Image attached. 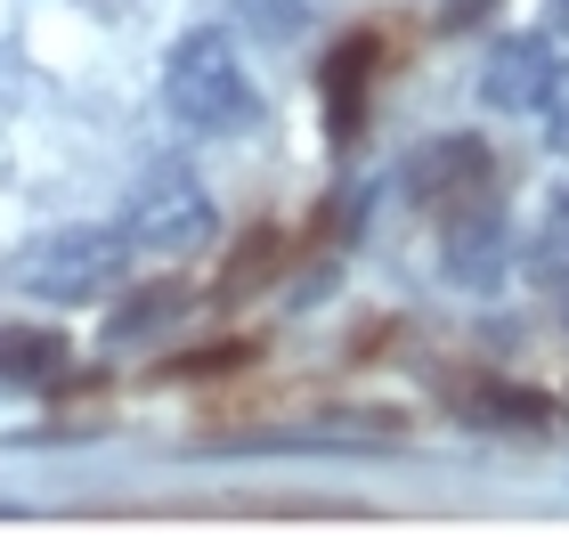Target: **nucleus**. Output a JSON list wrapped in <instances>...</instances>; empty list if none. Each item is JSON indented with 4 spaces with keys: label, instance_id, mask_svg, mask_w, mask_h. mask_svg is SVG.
Returning <instances> with one entry per match:
<instances>
[{
    "label": "nucleus",
    "instance_id": "20e7f679",
    "mask_svg": "<svg viewBox=\"0 0 569 537\" xmlns=\"http://www.w3.org/2000/svg\"><path fill=\"white\" fill-rule=\"evenodd\" d=\"M488 179H497V156H488V139H431L416 147V163H407V196L431 203V212H456V203L488 196Z\"/></svg>",
    "mask_w": 569,
    "mask_h": 537
},
{
    "label": "nucleus",
    "instance_id": "ddd939ff",
    "mask_svg": "<svg viewBox=\"0 0 569 537\" xmlns=\"http://www.w3.org/2000/svg\"><path fill=\"white\" fill-rule=\"evenodd\" d=\"M546 131H553L561 156H569V66H553V90H546Z\"/></svg>",
    "mask_w": 569,
    "mask_h": 537
},
{
    "label": "nucleus",
    "instance_id": "f03ea898",
    "mask_svg": "<svg viewBox=\"0 0 569 537\" xmlns=\"http://www.w3.org/2000/svg\"><path fill=\"white\" fill-rule=\"evenodd\" d=\"M131 261H139V245L122 228H49L9 261V277L33 301H107V294H122Z\"/></svg>",
    "mask_w": 569,
    "mask_h": 537
},
{
    "label": "nucleus",
    "instance_id": "7ed1b4c3",
    "mask_svg": "<svg viewBox=\"0 0 569 537\" xmlns=\"http://www.w3.org/2000/svg\"><path fill=\"white\" fill-rule=\"evenodd\" d=\"M212 196H203V179L188 163H154L139 188H131V212H122V237L154 261H188V252L212 245Z\"/></svg>",
    "mask_w": 569,
    "mask_h": 537
},
{
    "label": "nucleus",
    "instance_id": "9d476101",
    "mask_svg": "<svg viewBox=\"0 0 569 537\" xmlns=\"http://www.w3.org/2000/svg\"><path fill=\"white\" fill-rule=\"evenodd\" d=\"M529 277L546 294L569 286V196H553L546 212H537V237H529Z\"/></svg>",
    "mask_w": 569,
    "mask_h": 537
},
{
    "label": "nucleus",
    "instance_id": "4468645a",
    "mask_svg": "<svg viewBox=\"0 0 569 537\" xmlns=\"http://www.w3.org/2000/svg\"><path fill=\"white\" fill-rule=\"evenodd\" d=\"M179 310V294H154V301H131V310L114 318V335H139V326H154V318H171Z\"/></svg>",
    "mask_w": 569,
    "mask_h": 537
},
{
    "label": "nucleus",
    "instance_id": "f257e3e1",
    "mask_svg": "<svg viewBox=\"0 0 569 537\" xmlns=\"http://www.w3.org/2000/svg\"><path fill=\"white\" fill-rule=\"evenodd\" d=\"M163 107L188 122V131H203V139H237V131L261 122V90H252L237 41L203 24V33H188V41L171 49V66H163Z\"/></svg>",
    "mask_w": 569,
    "mask_h": 537
},
{
    "label": "nucleus",
    "instance_id": "2eb2a0df",
    "mask_svg": "<svg viewBox=\"0 0 569 537\" xmlns=\"http://www.w3.org/2000/svg\"><path fill=\"white\" fill-rule=\"evenodd\" d=\"M480 17H497V0H448V9H439V33H472Z\"/></svg>",
    "mask_w": 569,
    "mask_h": 537
},
{
    "label": "nucleus",
    "instance_id": "39448f33",
    "mask_svg": "<svg viewBox=\"0 0 569 537\" xmlns=\"http://www.w3.org/2000/svg\"><path fill=\"white\" fill-rule=\"evenodd\" d=\"M439 261H448V277H456L463 294H488V286H505L512 237H505V220H497V203H488V196H472V203H456V212H448Z\"/></svg>",
    "mask_w": 569,
    "mask_h": 537
},
{
    "label": "nucleus",
    "instance_id": "9b49d317",
    "mask_svg": "<svg viewBox=\"0 0 569 537\" xmlns=\"http://www.w3.org/2000/svg\"><path fill=\"white\" fill-rule=\"evenodd\" d=\"M277 252H284V237L277 228H252V237L228 252V269H220V294L228 301H244V294H261L269 286V269H277Z\"/></svg>",
    "mask_w": 569,
    "mask_h": 537
},
{
    "label": "nucleus",
    "instance_id": "423d86ee",
    "mask_svg": "<svg viewBox=\"0 0 569 537\" xmlns=\"http://www.w3.org/2000/svg\"><path fill=\"white\" fill-rule=\"evenodd\" d=\"M480 90H488V107H505V115H537V107H546V90H553V33L497 41V49H488Z\"/></svg>",
    "mask_w": 569,
    "mask_h": 537
},
{
    "label": "nucleus",
    "instance_id": "f3484780",
    "mask_svg": "<svg viewBox=\"0 0 569 537\" xmlns=\"http://www.w3.org/2000/svg\"><path fill=\"white\" fill-rule=\"evenodd\" d=\"M561 301H569V286H561Z\"/></svg>",
    "mask_w": 569,
    "mask_h": 537
},
{
    "label": "nucleus",
    "instance_id": "6e6552de",
    "mask_svg": "<svg viewBox=\"0 0 569 537\" xmlns=\"http://www.w3.org/2000/svg\"><path fill=\"white\" fill-rule=\"evenodd\" d=\"M73 367L66 335H49V326H0V382H17V391H49Z\"/></svg>",
    "mask_w": 569,
    "mask_h": 537
},
{
    "label": "nucleus",
    "instance_id": "1a4fd4ad",
    "mask_svg": "<svg viewBox=\"0 0 569 537\" xmlns=\"http://www.w3.org/2000/svg\"><path fill=\"white\" fill-rule=\"evenodd\" d=\"M463 424H480V431H546L553 399L521 391V382H472V391H463Z\"/></svg>",
    "mask_w": 569,
    "mask_h": 537
},
{
    "label": "nucleus",
    "instance_id": "dca6fc26",
    "mask_svg": "<svg viewBox=\"0 0 569 537\" xmlns=\"http://www.w3.org/2000/svg\"><path fill=\"white\" fill-rule=\"evenodd\" d=\"M546 17H553V33H569V0H546Z\"/></svg>",
    "mask_w": 569,
    "mask_h": 537
},
{
    "label": "nucleus",
    "instance_id": "0eeeda50",
    "mask_svg": "<svg viewBox=\"0 0 569 537\" xmlns=\"http://www.w3.org/2000/svg\"><path fill=\"white\" fill-rule=\"evenodd\" d=\"M375 33H350V41H333V58H326V131L333 139H358V122H367V82H375Z\"/></svg>",
    "mask_w": 569,
    "mask_h": 537
},
{
    "label": "nucleus",
    "instance_id": "f8f14e48",
    "mask_svg": "<svg viewBox=\"0 0 569 537\" xmlns=\"http://www.w3.org/2000/svg\"><path fill=\"white\" fill-rule=\"evenodd\" d=\"M237 17L261 41H301L309 24H318V0H237Z\"/></svg>",
    "mask_w": 569,
    "mask_h": 537
}]
</instances>
